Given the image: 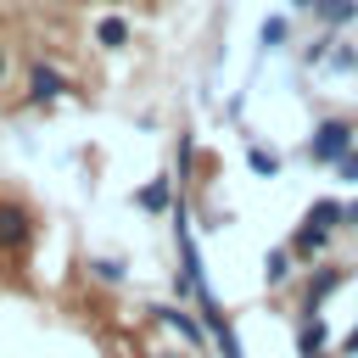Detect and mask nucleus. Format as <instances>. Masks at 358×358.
Here are the masks:
<instances>
[{"label": "nucleus", "mask_w": 358, "mask_h": 358, "mask_svg": "<svg viewBox=\"0 0 358 358\" xmlns=\"http://www.w3.org/2000/svg\"><path fill=\"white\" fill-rule=\"evenodd\" d=\"M347 280H352V268H341V263H319V268H308L302 285H296V319H319L324 302H330Z\"/></svg>", "instance_id": "nucleus-1"}, {"label": "nucleus", "mask_w": 358, "mask_h": 358, "mask_svg": "<svg viewBox=\"0 0 358 358\" xmlns=\"http://www.w3.org/2000/svg\"><path fill=\"white\" fill-rule=\"evenodd\" d=\"M347 151H358V129H352L347 117H319L313 134H308V157H313L319 168H336Z\"/></svg>", "instance_id": "nucleus-2"}, {"label": "nucleus", "mask_w": 358, "mask_h": 358, "mask_svg": "<svg viewBox=\"0 0 358 358\" xmlns=\"http://www.w3.org/2000/svg\"><path fill=\"white\" fill-rule=\"evenodd\" d=\"M28 246H34V213H28L22 201H0V252L17 257V252H28Z\"/></svg>", "instance_id": "nucleus-3"}, {"label": "nucleus", "mask_w": 358, "mask_h": 358, "mask_svg": "<svg viewBox=\"0 0 358 358\" xmlns=\"http://www.w3.org/2000/svg\"><path fill=\"white\" fill-rule=\"evenodd\" d=\"M151 313H157V324H168V330H173L185 347H196V352H207V347H213L207 324H201V319H190V308H179V302H157Z\"/></svg>", "instance_id": "nucleus-4"}, {"label": "nucleus", "mask_w": 358, "mask_h": 358, "mask_svg": "<svg viewBox=\"0 0 358 358\" xmlns=\"http://www.w3.org/2000/svg\"><path fill=\"white\" fill-rule=\"evenodd\" d=\"M73 84H67V73L62 67H50V62H28V95L45 106V101H62Z\"/></svg>", "instance_id": "nucleus-5"}, {"label": "nucleus", "mask_w": 358, "mask_h": 358, "mask_svg": "<svg viewBox=\"0 0 358 358\" xmlns=\"http://www.w3.org/2000/svg\"><path fill=\"white\" fill-rule=\"evenodd\" d=\"M173 201H179V196H173V173H157V179H145V185L134 190V207L151 213V218H168Z\"/></svg>", "instance_id": "nucleus-6"}, {"label": "nucleus", "mask_w": 358, "mask_h": 358, "mask_svg": "<svg viewBox=\"0 0 358 358\" xmlns=\"http://www.w3.org/2000/svg\"><path fill=\"white\" fill-rule=\"evenodd\" d=\"M302 224H313V229H347V201L341 196H319V201H308V213H302Z\"/></svg>", "instance_id": "nucleus-7"}, {"label": "nucleus", "mask_w": 358, "mask_h": 358, "mask_svg": "<svg viewBox=\"0 0 358 358\" xmlns=\"http://www.w3.org/2000/svg\"><path fill=\"white\" fill-rule=\"evenodd\" d=\"M330 241H336L330 229H313V224H302V229L291 235V257H302V263H319V257L330 252Z\"/></svg>", "instance_id": "nucleus-8"}, {"label": "nucleus", "mask_w": 358, "mask_h": 358, "mask_svg": "<svg viewBox=\"0 0 358 358\" xmlns=\"http://www.w3.org/2000/svg\"><path fill=\"white\" fill-rule=\"evenodd\" d=\"M330 352V324L324 319H302L296 324V358H324Z\"/></svg>", "instance_id": "nucleus-9"}, {"label": "nucleus", "mask_w": 358, "mask_h": 358, "mask_svg": "<svg viewBox=\"0 0 358 358\" xmlns=\"http://www.w3.org/2000/svg\"><path fill=\"white\" fill-rule=\"evenodd\" d=\"M90 274H95L101 285H123V280H129V263H123L117 252H101V257H90Z\"/></svg>", "instance_id": "nucleus-10"}, {"label": "nucleus", "mask_w": 358, "mask_h": 358, "mask_svg": "<svg viewBox=\"0 0 358 358\" xmlns=\"http://www.w3.org/2000/svg\"><path fill=\"white\" fill-rule=\"evenodd\" d=\"M291 263H296V257H291V246H268V257H263V280L280 291V285L291 280Z\"/></svg>", "instance_id": "nucleus-11"}, {"label": "nucleus", "mask_w": 358, "mask_h": 358, "mask_svg": "<svg viewBox=\"0 0 358 358\" xmlns=\"http://www.w3.org/2000/svg\"><path fill=\"white\" fill-rule=\"evenodd\" d=\"M313 11H319V22H324V28H347V22L358 17V0H319Z\"/></svg>", "instance_id": "nucleus-12"}, {"label": "nucleus", "mask_w": 358, "mask_h": 358, "mask_svg": "<svg viewBox=\"0 0 358 358\" xmlns=\"http://www.w3.org/2000/svg\"><path fill=\"white\" fill-rule=\"evenodd\" d=\"M95 45H101V50L129 45V22H123V17H101V22H95Z\"/></svg>", "instance_id": "nucleus-13"}, {"label": "nucleus", "mask_w": 358, "mask_h": 358, "mask_svg": "<svg viewBox=\"0 0 358 358\" xmlns=\"http://www.w3.org/2000/svg\"><path fill=\"white\" fill-rule=\"evenodd\" d=\"M246 168H252L257 179H274V173H280V157H274L268 145H246Z\"/></svg>", "instance_id": "nucleus-14"}, {"label": "nucleus", "mask_w": 358, "mask_h": 358, "mask_svg": "<svg viewBox=\"0 0 358 358\" xmlns=\"http://www.w3.org/2000/svg\"><path fill=\"white\" fill-rule=\"evenodd\" d=\"M173 168H179V173L196 168V134H190V129H179V140H173Z\"/></svg>", "instance_id": "nucleus-15"}, {"label": "nucleus", "mask_w": 358, "mask_h": 358, "mask_svg": "<svg viewBox=\"0 0 358 358\" xmlns=\"http://www.w3.org/2000/svg\"><path fill=\"white\" fill-rule=\"evenodd\" d=\"M257 39H263V50H274V45H285V17H263V28H257Z\"/></svg>", "instance_id": "nucleus-16"}, {"label": "nucleus", "mask_w": 358, "mask_h": 358, "mask_svg": "<svg viewBox=\"0 0 358 358\" xmlns=\"http://www.w3.org/2000/svg\"><path fill=\"white\" fill-rule=\"evenodd\" d=\"M336 179H341V185H358V151H347V157L336 162Z\"/></svg>", "instance_id": "nucleus-17"}, {"label": "nucleus", "mask_w": 358, "mask_h": 358, "mask_svg": "<svg viewBox=\"0 0 358 358\" xmlns=\"http://www.w3.org/2000/svg\"><path fill=\"white\" fill-rule=\"evenodd\" d=\"M336 352H341V358H358V324L341 336V347H336Z\"/></svg>", "instance_id": "nucleus-18"}, {"label": "nucleus", "mask_w": 358, "mask_h": 358, "mask_svg": "<svg viewBox=\"0 0 358 358\" xmlns=\"http://www.w3.org/2000/svg\"><path fill=\"white\" fill-rule=\"evenodd\" d=\"M347 229H358V201H347Z\"/></svg>", "instance_id": "nucleus-19"}, {"label": "nucleus", "mask_w": 358, "mask_h": 358, "mask_svg": "<svg viewBox=\"0 0 358 358\" xmlns=\"http://www.w3.org/2000/svg\"><path fill=\"white\" fill-rule=\"evenodd\" d=\"M151 358H179V352H173V347H157V352H151Z\"/></svg>", "instance_id": "nucleus-20"}, {"label": "nucleus", "mask_w": 358, "mask_h": 358, "mask_svg": "<svg viewBox=\"0 0 358 358\" xmlns=\"http://www.w3.org/2000/svg\"><path fill=\"white\" fill-rule=\"evenodd\" d=\"M291 6H296V11H313V6H319V0H291Z\"/></svg>", "instance_id": "nucleus-21"}, {"label": "nucleus", "mask_w": 358, "mask_h": 358, "mask_svg": "<svg viewBox=\"0 0 358 358\" xmlns=\"http://www.w3.org/2000/svg\"><path fill=\"white\" fill-rule=\"evenodd\" d=\"M0 84H6V50H0Z\"/></svg>", "instance_id": "nucleus-22"}, {"label": "nucleus", "mask_w": 358, "mask_h": 358, "mask_svg": "<svg viewBox=\"0 0 358 358\" xmlns=\"http://www.w3.org/2000/svg\"><path fill=\"white\" fill-rule=\"evenodd\" d=\"M324 358H330V352H324Z\"/></svg>", "instance_id": "nucleus-23"}]
</instances>
